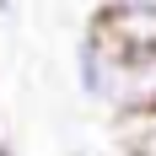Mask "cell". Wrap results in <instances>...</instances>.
I'll return each mask as SVG.
<instances>
[{
  "label": "cell",
  "mask_w": 156,
  "mask_h": 156,
  "mask_svg": "<svg viewBox=\"0 0 156 156\" xmlns=\"http://www.w3.org/2000/svg\"><path fill=\"white\" fill-rule=\"evenodd\" d=\"M76 92L92 102V108H113L119 102V54L108 48L102 32H81L76 43Z\"/></svg>",
  "instance_id": "cell-1"
},
{
  "label": "cell",
  "mask_w": 156,
  "mask_h": 156,
  "mask_svg": "<svg viewBox=\"0 0 156 156\" xmlns=\"http://www.w3.org/2000/svg\"><path fill=\"white\" fill-rule=\"evenodd\" d=\"M92 32H102L119 54H156V11H102L92 16Z\"/></svg>",
  "instance_id": "cell-2"
},
{
  "label": "cell",
  "mask_w": 156,
  "mask_h": 156,
  "mask_svg": "<svg viewBox=\"0 0 156 156\" xmlns=\"http://www.w3.org/2000/svg\"><path fill=\"white\" fill-rule=\"evenodd\" d=\"M119 145H124V156H156V113L119 119Z\"/></svg>",
  "instance_id": "cell-3"
},
{
  "label": "cell",
  "mask_w": 156,
  "mask_h": 156,
  "mask_svg": "<svg viewBox=\"0 0 156 156\" xmlns=\"http://www.w3.org/2000/svg\"><path fill=\"white\" fill-rule=\"evenodd\" d=\"M113 11H156V0H108Z\"/></svg>",
  "instance_id": "cell-4"
},
{
  "label": "cell",
  "mask_w": 156,
  "mask_h": 156,
  "mask_svg": "<svg viewBox=\"0 0 156 156\" xmlns=\"http://www.w3.org/2000/svg\"><path fill=\"white\" fill-rule=\"evenodd\" d=\"M0 16H5V22H11V16H16V0H0Z\"/></svg>",
  "instance_id": "cell-5"
},
{
  "label": "cell",
  "mask_w": 156,
  "mask_h": 156,
  "mask_svg": "<svg viewBox=\"0 0 156 156\" xmlns=\"http://www.w3.org/2000/svg\"><path fill=\"white\" fill-rule=\"evenodd\" d=\"M0 156H22V151H16V145L5 140V135H0Z\"/></svg>",
  "instance_id": "cell-6"
},
{
  "label": "cell",
  "mask_w": 156,
  "mask_h": 156,
  "mask_svg": "<svg viewBox=\"0 0 156 156\" xmlns=\"http://www.w3.org/2000/svg\"><path fill=\"white\" fill-rule=\"evenodd\" d=\"M76 156H86V151H76Z\"/></svg>",
  "instance_id": "cell-7"
}]
</instances>
